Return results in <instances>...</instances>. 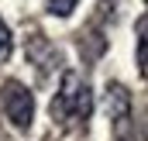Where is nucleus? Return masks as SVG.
Returning a JSON list of instances; mask_svg holds the SVG:
<instances>
[{
	"instance_id": "nucleus-1",
	"label": "nucleus",
	"mask_w": 148,
	"mask_h": 141,
	"mask_svg": "<svg viewBox=\"0 0 148 141\" xmlns=\"http://www.w3.org/2000/svg\"><path fill=\"white\" fill-rule=\"evenodd\" d=\"M90 114H93V90L76 72H66L62 86L52 100V117L62 120V124H76V120H86Z\"/></svg>"
},
{
	"instance_id": "nucleus-3",
	"label": "nucleus",
	"mask_w": 148,
	"mask_h": 141,
	"mask_svg": "<svg viewBox=\"0 0 148 141\" xmlns=\"http://www.w3.org/2000/svg\"><path fill=\"white\" fill-rule=\"evenodd\" d=\"M127 107H131L127 90H124L121 83H110V86H107V117L117 120V124H124V120H127Z\"/></svg>"
},
{
	"instance_id": "nucleus-6",
	"label": "nucleus",
	"mask_w": 148,
	"mask_h": 141,
	"mask_svg": "<svg viewBox=\"0 0 148 141\" xmlns=\"http://www.w3.org/2000/svg\"><path fill=\"white\" fill-rule=\"evenodd\" d=\"M45 3H48V10H52V14H59V17H69V14H73V7L79 3V0H45Z\"/></svg>"
},
{
	"instance_id": "nucleus-4",
	"label": "nucleus",
	"mask_w": 148,
	"mask_h": 141,
	"mask_svg": "<svg viewBox=\"0 0 148 141\" xmlns=\"http://www.w3.org/2000/svg\"><path fill=\"white\" fill-rule=\"evenodd\" d=\"M138 66L148 76V17L138 24Z\"/></svg>"
},
{
	"instance_id": "nucleus-5",
	"label": "nucleus",
	"mask_w": 148,
	"mask_h": 141,
	"mask_svg": "<svg viewBox=\"0 0 148 141\" xmlns=\"http://www.w3.org/2000/svg\"><path fill=\"white\" fill-rule=\"evenodd\" d=\"M10 52H14V38H10V28L0 21V62H7Z\"/></svg>"
},
{
	"instance_id": "nucleus-2",
	"label": "nucleus",
	"mask_w": 148,
	"mask_h": 141,
	"mask_svg": "<svg viewBox=\"0 0 148 141\" xmlns=\"http://www.w3.org/2000/svg\"><path fill=\"white\" fill-rule=\"evenodd\" d=\"M0 107L7 114V120L17 127V131H28L31 127V117H35V97L28 93V86H21L17 79H7L3 90H0Z\"/></svg>"
}]
</instances>
